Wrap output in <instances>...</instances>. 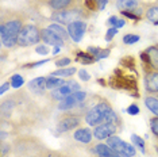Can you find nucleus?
<instances>
[{
  "mask_svg": "<svg viewBox=\"0 0 158 157\" xmlns=\"http://www.w3.org/2000/svg\"><path fill=\"white\" fill-rule=\"evenodd\" d=\"M24 20L22 15L18 14H3L2 24H0V41L6 48H14L18 45V37L24 26Z\"/></svg>",
  "mask_w": 158,
  "mask_h": 157,
  "instance_id": "nucleus-1",
  "label": "nucleus"
},
{
  "mask_svg": "<svg viewBox=\"0 0 158 157\" xmlns=\"http://www.w3.org/2000/svg\"><path fill=\"white\" fill-rule=\"evenodd\" d=\"M127 112L130 114V115H136V114H139V107L136 106V104H131V106H128Z\"/></svg>",
  "mask_w": 158,
  "mask_h": 157,
  "instance_id": "nucleus-30",
  "label": "nucleus"
},
{
  "mask_svg": "<svg viewBox=\"0 0 158 157\" xmlns=\"http://www.w3.org/2000/svg\"><path fill=\"white\" fill-rule=\"evenodd\" d=\"M93 137V131H91V129L88 127H81V129H77L73 133V138L78 142H82V144H89L92 141Z\"/></svg>",
  "mask_w": 158,
  "mask_h": 157,
  "instance_id": "nucleus-15",
  "label": "nucleus"
},
{
  "mask_svg": "<svg viewBox=\"0 0 158 157\" xmlns=\"http://www.w3.org/2000/svg\"><path fill=\"white\" fill-rule=\"evenodd\" d=\"M119 115L114 111V108L111 107L108 102L103 100L98 103L96 106H93L92 108L88 110V112L85 114V122L89 126H99L102 123H115L118 125L119 122Z\"/></svg>",
  "mask_w": 158,
  "mask_h": 157,
  "instance_id": "nucleus-2",
  "label": "nucleus"
},
{
  "mask_svg": "<svg viewBox=\"0 0 158 157\" xmlns=\"http://www.w3.org/2000/svg\"><path fill=\"white\" fill-rule=\"evenodd\" d=\"M138 7V0H118L116 8L120 11H132Z\"/></svg>",
  "mask_w": 158,
  "mask_h": 157,
  "instance_id": "nucleus-17",
  "label": "nucleus"
},
{
  "mask_svg": "<svg viewBox=\"0 0 158 157\" xmlns=\"http://www.w3.org/2000/svg\"><path fill=\"white\" fill-rule=\"evenodd\" d=\"M107 145L110 148H112L118 155H120L122 157H134L136 155L135 148L131 144L124 142L122 138H119L118 135H112V137L107 138Z\"/></svg>",
  "mask_w": 158,
  "mask_h": 157,
  "instance_id": "nucleus-4",
  "label": "nucleus"
},
{
  "mask_svg": "<svg viewBox=\"0 0 158 157\" xmlns=\"http://www.w3.org/2000/svg\"><path fill=\"white\" fill-rule=\"evenodd\" d=\"M48 62V60H42V61H37V62H33V64H28L26 65L27 68H34V66H39V65H44V64Z\"/></svg>",
  "mask_w": 158,
  "mask_h": 157,
  "instance_id": "nucleus-36",
  "label": "nucleus"
},
{
  "mask_svg": "<svg viewBox=\"0 0 158 157\" xmlns=\"http://www.w3.org/2000/svg\"><path fill=\"white\" fill-rule=\"evenodd\" d=\"M145 15L147 18V20H150L153 24L158 26V7H150V8H147Z\"/></svg>",
  "mask_w": 158,
  "mask_h": 157,
  "instance_id": "nucleus-20",
  "label": "nucleus"
},
{
  "mask_svg": "<svg viewBox=\"0 0 158 157\" xmlns=\"http://www.w3.org/2000/svg\"><path fill=\"white\" fill-rule=\"evenodd\" d=\"M145 104L147 108L152 111L154 115L158 117V98H153V96H146L145 98Z\"/></svg>",
  "mask_w": 158,
  "mask_h": 157,
  "instance_id": "nucleus-19",
  "label": "nucleus"
},
{
  "mask_svg": "<svg viewBox=\"0 0 158 157\" xmlns=\"http://www.w3.org/2000/svg\"><path fill=\"white\" fill-rule=\"evenodd\" d=\"M81 121L78 117H74V115H68L65 117L64 119H61L58 125H57V130L60 133H66V131H70V130H74L76 127L80 126Z\"/></svg>",
  "mask_w": 158,
  "mask_h": 157,
  "instance_id": "nucleus-10",
  "label": "nucleus"
},
{
  "mask_svg": "<svg viewBox=\"0 0 158 157\" xmlns=\"http://www.w3.org/2000/svg\"><path fill=\"white\" fill-rule=\"evenodd\" d=\"M157 98H158V94H157Z\"/></svg>",
  "mask_w": 158,
  "mask_h": 157,
  "instance_id": "nucleus-41",
  "label": "nucleus"
},
{
  "mask_svg": "<svg viewBox=\"0 0 158 157\" xmlns=\"http://www.w3.org/2000/svg\"><path fill=\"white\" fill-rule=\"evenodd\" d=\"M118 20H119V18H118L116 15H114V16H111L108 20H107V24H108L110 27H115L116 26V23H118Z\"/></svg>",
  "mask_w": 158,
  "mask_h": 157,
  "instance_id": "nucleus-33",
  "label": "nucleus"
},
{
  "mask_svg": "<svg viewBox=\"0 0 158 157\" xmlns=\"http://www.w3.org/2000/svg\"><path fill=\"white\" fill-rule=\"evenodd\" d=\"M70 61H72V60H70V58H68V57H65V58H64V57H62V58L57 60V61H56V65L58 66V68H64V66L69 65Z\"/></svg>",
  "mask_w": 158,
  "mask_h": 157,
  "instance_id": "nucleus-28",
  "label": "nucleus"
},
{
  "mask_svg": "<svg viewBox=\"0 0 158 157\" xmlns=\"http://www.w3.org/2000/svg\"><path fill=\"white\" fill-rule=\"evenodd\" d=\"M85 30H87V24H85V22H82V20H76V22H72L70 24H68V33H69L70 38L74 42L81 41Z\"/></svg>",
  "mask_w": 158,
  "mask_h": 157,
  "instance_id": "nucleus-9",
  "label": "nucleus"
},
{
  "mask_svg": "<svg viewBox=\"0 0 158 157\" xmlns=\"http://www.w3.org/2000/svg\"><path fill=\"white\" fill-rule=\"evenodd\" d=\"M100 52H102V49L100 48H93V46H89L88 48V53L89 54H92V56H95V57H98Z\"/></svg>",
  "mask_w": 158,
  "mask_h": 157,
  "instance_id": "nucleus-34",
  "label": "nucleus"
},
{
  "mask_svg": "<svg viewBox=\"0 0 158 157\" xmlns=\"http://www.w3.org/2000/svg\"><path fill=\"white\" fill-rule=\"evenodd\" d=\"M41 35H42V41H44L45 44H48V45H53V46L60 48V46H62L64 44H65V39L61 38L58 34L54 33V31L49 30L48 27L42 28V30H41Z\"/></svg>",
  "mask_w": 158,
  "mask_h": 157,
  "instance_id": "nucleus-12",
  "label": "nucleus"
},
{
  "mask_svg": "<svg viewBox=\"0 0 158 157\" xmlns=\"http://www.w3.org/2000/svg\"><path fill=\"white\" fill-rule=\"evenodd\" d=\"M74 2L76 0H45L46 4L54 11H62L66 8H72V7H74Z\"/></svg>",
  "mask_w": 158,
  "mask_h": 157,
  "instance_id": "nucleus-14",
  "label": "nucleus"
},
{
  "mask_svg": "<svg viewBox=\"0 0 158 157\" xmlns=\"http://www.w3.org/2000/svg\"><path fill=\"white\" fill-rule=\"evenodd\" d=\"M65 83H66V80H64V78H60V77H57V76H53V74H50L49 77H46V87H48V90H50V91L57 90V88L62 87Z\"/></svg>",
  "mask_w": 158,
  "mask_h": 157,
  "instance_id": "nucleus-16",
  "label": "nucleus"
},
{
  "mask_svg": "<svg viewBox=\"0 0 158 157\" xmlns=\"http://www.w3.org/2000/svg\"><path fill=\"white\" fill-rule=\"evenodd\" d=\"M23 83H24V80H23V77L20 76V74H14V76L11 77L12 88H20L23 85Z\"/></svg>",
  "mask_w": 158,
  "mask_h": 157,
  "instance_id": "nucleus-24",
  "label": "nucleus"
},
{
  "mask_svg": "<svg viewBox=\"0 0 158 157\" xmlns=\"http://www.w3.org/2000/svg\"><path fill=\"white\" fill-rule=\"evenodd\" d=\"M85 99H87V94H85V92L76 91V92H73L72 95L64 98L61 102H58V110H61V111H68V110H72V108H74L77 104L84 103Z\"/></svg>",
  "mask_w": 158,
  "mask_h": 157,
  "instance_id": "nucleus-6",
  "label": "nucleus"
},
{
  "mask_svg": "<svg viewBox=\"0 0 158 157\" xmlns=\"http://www.w3.org/2000/svg\"><path fill=\"white\" fill-rule=\"evenodd\" d=\"M78 76H80V78L82 81H89V78H91L89 73L85 72V69H80V70H78Z\"/></svg>",
  "mask_w": 158,
  "mask_h": 157,
  "instance_id": "nucleus-31",
  "label": "nucleus"
},
{
  "mask_svg": "<svg viewBox=\"0 0 158 157\" xmlns=\"http://www.w3.org/2000/svg\"><path fill=\"white\" fill-rule=\"evenodd\" d=\"M131 141L134 142L139 149H141L142 153H145V141H143V138H141L139 135H136V134H132L131 135Z\"/></svg>",
  "mask_w": 158,
  "mask_h": 157,
  "instance_id": "nucleus-23",
  "label": "nucleus"
},
{
  "mask_svg": "<svg viewBox=\"0 0 158 157\" xmlns=\"http://www.w3.org/2000/svg\"><path fill=\"white\" fill-rule=\"evenodd\" d=\"M35 52L39 53V54H48V53H49L50 50H49L48 46L41 45V46H37V48H35Z\"/></svg>",
  "mask_w": 158,
  "mask_h": 157,
  "instance_id": "nucleus-32",
  "label": "nucleus"
},
{
  "mask_svg": "<svg viewBox=\"0 0 158 157\" xmlns=\"http://www.w3.org/2000/svg\"><path fill=\"white\" fill-rule=\"evenodd\" d=\"M124 24H126L124 19H119V20H118V23H116V26H115V28H118V30H119V28H122Z\"/></svg>",
  "mask_w": 158,
  "mask_h": 157,
  "instance_id": "nucleus-39",
  "label": "nucleus"
},
{
  "mask_svg": "<svg viewBox=\"0 0 158 157\" xmlns=\"http://www.w3.org/2000/svg\"><path fill=\"white\" fill-rule=\"evenodd\" d=\"M118 131V125L115 123H102L99 126H95L93 129V137L96 140H107V138L115 135Z\"/></svg>",
  "mask_w": 158,
  "mask_h": 157,
  "instance_id": "nucleus-8",
  "label": "nucleus"
},
{
  "mask_svg": "<svg viewBox=\"0 0 158 157\" xmlns=\"http://www.w3.org/2000/svg\"><path fill=\"white\" fill-rule=\"evenodd\" d=\"M82 16V11L77 8V7H72V8H66L62 11H56L52 15V19L60 24H70L72 22L80 20Z\"/></svg>",
  "mask_w": 158,
  "mask_h": 157,
  "instance_id": "nucleus-5",
  "label": "nucleus"
},
{
  "mask_svg": "<svg viewBox=\"0 0 158 157\" xmlns=\"http://www.w3.org/2000/svg\"><path fill=\"white\" fill-rule=\"evenodd\" d=\"M11 87H12V85H11V83H10V81H8V83H4V84L2 85V88H0V94L3 95V94H4V92L8 91Z\"/></svg>",
  "mask_w": 158,
  "mask_h": 157,
  "instance_id": "nucleus-35",
  "label": "nucleus"
},
{
  "mask_svg": "<svg viewBox=\"0 0 158 157\" xmlns=\"http://www.w3.org/2000/svg\"><path fill=\"white\" fill-rule=\"evenodd\" d=\"M118 34V28L115 27H110L108 31H107V35H106V41H111V39L114 38V35Z\"/></svg>",
  "mask_w": 158,
  "mask_h": 157,
  "instance_id": "nucleus-29",
  "label": "nucleus"
},
{
  "mask_svg": "<svg viewBox=\"0 0 158 157\" xmlns=\"http://www.w3.org/2000/svg\"><path fill=\"white\" fill-rule=\"evenodd\" d=\"M96 3H98L99 10H104V7H106V4L108 3V0H96Z\"/></svg>",
  "mask_w": 158,
  "mask_h": 157,
  "instance_id": "nucleus-38",
  "label": "nucleus"
},
{
  "mask_svg": "<svg viewBox=\"0 0 158 157\" xmlns=\"http://www.w3.org/2000/svg\"><path fill=\"white\" fill-rule=\"evenodd\" d=\"M78 90H80V85H78V83H76L74 80H68L66 83L62 85V87L57 88V90L50 91V98H52L53 100L61 102L64 98H66V96L72 95L73 92H76Z\"/></svg>",
  "mask_w": 158,
  "mask_h": 157,
  "instance_id": "nucleus-7",
  "label": "nucleus"
},
{
  "mask_svg": "<svg viewBox=\"0 0 158 157\" xmlns=\"http://www.w3.org/2000/svg\"><path fill=\"white\" fill-rule=\"evenodd\" d=\"M77 57H78V60H80L81 62H84V64H93L96 61V57L95 56L89 54V53H84V52H78Z\"/></svg>",
  "mask_w": 158,
  "mask_h": 157,
  "instance_id": "nucleus-22",
  "label": "nucleus"
},
{
  "mask_svg": "<svg viewBox=\"0 0 158 157\" xmlns=\"http://www.w3.org/2000/svg\"><path fill=\"white\" fill-rule=\"evenodd\" d=\"M76 72H77L76 68H64V69L54 70L52 74L53 76H57V77H70V76H73Z\"/></svg>",
  "mask_w": 158,
  "mask_h": 157,
  "instance_id": "nucleus-21",
  "label": "nucleus"
},
{
  "mask_svg": "<svg viewBox=\"0 0 158 157\" xmlns=\"http://www.w3.org/2000/svg\"><path fill=\"white\" fill-rule=\"evenodd\" d=\"M42 39V35H41V28L35 24H31V23H26L20 31L19 37H18V45L19 46H31V45H35L38 44L39 41Z\"/></svg>",
  "mask_w": 158,
  "mask_h": 157,
  "instance_id": "nucleus-3",
  "label": "nucleus"
},
{
  "mask_svg": "<svg viewBox=\"0 0 158 157\" xmlns=\"http://www.w3.org/2000/svg\"><path fill=\"white\" fill-rule=\"evenodd\" d=\"M108 56H110V50L107 49V50H102V52H100L99 56L96 57V58H107Z\"/></svg>",
  "mask_w": 158,
  "mask_h": 157,
  "instance_id": "nucleus-37",
  "label": "nucleus"
},
{
  "mask_svg": "<svg viewBox=\"0 0 158 157\" xmlns=\"http://www.w3.org/2000/svg\"><path fill=\"white\" fill-rule=\"evenodd\" d=\"M150 127H152V131L158 137V117H154L150 119Z\"/></svg>",
  "mask_w": 158,
  "mask_h": 157,
  "instance_id": "nucleus-26",
  "label": "nucleus"
},
{
  "mask_svg": "<svg viewBox=\"0 0 158 157\" xmlns=\"http://www.w3.org/2000/svg\"><path fill=\"white\" fill-rule=\"evenodd\" d=\"M27 90L34 95H45L46 90V77H37L34 80H31L30 83L27 84Z\"/></svg>",
  "mask_w": 158,
  "mask_h": 157,
  "instance_id": "nucleus-13",
  "label": "nucleus"
},
{
  "mask_svg": "<svg viewBox=\"0 0 158 157\" xmlns=\"http://www.w3.org/2000/svg\"><path fill=\"white\" fill-rule=\"evenodd\" d=\"M84 4H85V7H87L88 10H91V11H95L96 8H99L96 0H84Z\"/></svg>",
  "mask_w": 158,
  "mask_h": 157,
  "instance_id": "nucleus-27",
  "label": "nucleus"
},
{
  "mask_svg": "<svg viewBox=\"0 0 158 157\" xmlns=\"http://www.w3.org/2000/svg\"><path fill=\"white\" fill-rule=\"evenodd\" d=\"M138 41H139V35H136V34H126L123 37V42L126 45H132Z\"/></svg>",
  "mask_w": 158,
  "mask_h": 157,
  "instance_id": "nucleus-25",
  "label": "nucleus"
},
{
  "mask_svg": "<svg viewBox=\"0 0 158 157\" xmlns=\"http://www.w3.org/2000/svg\"><path fill=\"white\" fill-rule=\"evenodd\" d=\"M145 87L150 94H158V70L146 69L145 73Z\"/></svg>",
  "mask_w": 158,
  "mask_h": 157,
  "instance_id": "nucleus-11",
  "label": "nucleus"
},
{
  "mask_svg": "<svg viewBox=\"0 0 158 157\" xmlns=\"http://www.w3.org/2000/svg\"><path fill=\"white\" fill-rule=\"evenodd\" d=\"M48 28H49V30H52V31H54L56 34H58L60 37L64 38L65 41L70 37L69 33H68V30H65L64 26H61L60 23H52V24H49V26H48Z\"/></svg>",
  "mask_w": 158,
  "mask_h": 157,
  "instance_id": "nucleus-18",
  "label": "nucleus"
},
{
  "mask_svg": "<svg viewBox=\"0 0 158 157\" xmlns=\"http://www.w3.org/2000/svg\"><path fill=\"white\" fill-rule=\"evenodd\" d=\"M156 149H157V155H158V145L156 146Z\"/></svg>",
  "mask_w": 158,
  "mask_h": 157,
  "instance_id": "nucleus-40",
  "label": "nucleus"
}]
</instances>
